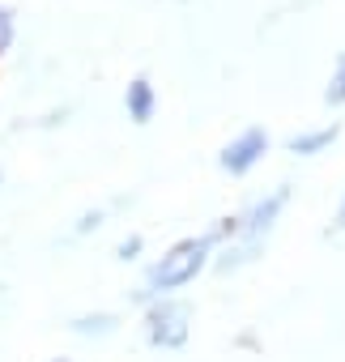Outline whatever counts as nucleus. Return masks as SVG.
I'll return each instance as SVG.
<instances>
[{
    "label": "nucleus",
    "mask_w": 345,
    "mask_h": 362,
    "mask_svg": "<svg viewBox=\"0 0 345 362\" xmlns=\"http://www.w3.org/2000/svg\"><path fill=\"white\" fill-rule=\"evenodd\" d=\"M286 205H290V184H277V188H269L264 197H256V201L239 214V230H235V239H230V243H222V252H218V260H214V264H218L222 273L252 264V260L264 252L269 235L277 230V222H281Z\"/></svg>",
    "instance_id": "f257e3e1"
},
{
    "label": "nucleus",
    "mask_w": 345,
    "mask_h": 362,
    "mask_svg": "<svg viewBox=\"0 0 345 362\" xmlns=\"http://www.w3.org/2000/svg\"><path fill=\"white\" fill-rule=\"evenodd\" d=\"M52 362H69V358H52Z\"/></svg>",
    "instance_id": "ddd939ff"
},
{
    "label": "nucleus",
    "mask_w": 345,
    "mask_h": 362,
    "mask_svg": "<svg viewBox=\"0 0 345 362\" xmlns=\"http://www.w3.org/2000/svg\"><path fill=\"white\" fill-rule=\"evenodd\" d=\"M269 145H273V136H269L260 124H247L243 132H235V136L218 149V166H222L226 175H247V170H256V166L264 162Z\"/></svg>",
    "instance_id": "20e7f679"
},
{
    "label": "nucleus",
    "mask_w": 345,
    "mask_h": 362,
    "mask_svg": "<svg viewBox=\"0 0 345 362\" xmlns=\"http://www.w3.org/2000/svg\"><path fill=\"white\" fill-rule=\"evenodd\" d=\"M332 230L345 235V192H341V201H337V209H332Z\"/></svg>",
    "instance_id": "9b49d317"
},
{
    "label": "nucleus",
    "mask_w": 345,
    "mask_h": 362,
    "mask_svg": "<svg viewBox=\"0 0 345 362\" xmlns=\"http://www.w3.org/2000/svg\"><path fill=\"white\" fill-rule=\"evenodd\" d=\"M337 136H341V119H328V124H315V128L294 132V136L286 141V149H290V153H298V158H315V153L332 149V141H337Z\"/></svg>",
    "instance_id": "39448f33"
},
{
    "label": "nucleus",
    "mask_w": 345,
    "mask_h": 362,
    "mask_svg": "<svg viewBox=\"0 0 345 362\" xmlns=\"http://www.w3.org/2000/svg\"><path fill=\"white\" fill-rule=\"evenodd\" d=\"M324 103H328V107H345V52L332 60L328 86H324Z\"/></svg>",
    "instance_id": "6e6552de"
},
{
    "label": "nucleus",
    "mask_w": 345,
    "mask_h": 362,
    "mask_svg": "<svg viewBox=\"0 0 345 362\" xmlns=\"http://www.w3.org/2000/svg\"><path fill=\"white\" fill-rule=\"evenodd\" d=\"M98 222H103V209H94V214H86V218L77 222V235H86V230H90V226H98Z\"/></svg>",
    "instance_id": "f8f14e48"
},
{
    "label": "nucleus",
    "mask_w": 345,
    "mask_h": 362,
    "mask_svg": "<svg viewBox=\"0 0 345 362\" xmlns=\"http://www.w3.org/2000/svg\"><path fill=\"white\" fill-rule=\"evenodd\" d=\"M124 111H128L132 124H149V119H153V111H158V90H153L149 77H132V81H128V90H124Z\"/></svg>",
    "instance_id": "423d86ee"
},
{
    "label": "nucleus",
    "mask_w": 345,
    "mask_h": 362,
    "mask_svg": "<svg viewBox=\"0 0 345 362\" xmlns=\"http://www.w3.org/2000/svg\"><path fill=\"white\" fill-rule=\"evenodd\" d=\"M192 337V307L184 298H153L145 311V341L153 349H184Z\"/></svg>",
    "instance_id": "7ed1b4c3"
},
{
    "label": "nucleus",
    "mask_w": 345,
    "mask_h": 362,
    "mask_svg": "<svg viewBox=\"0 0 345 362\" xmlns=\"http://www.w3.org/2000/svg\"><path fill=\"white\" fill-rule=\"evenodd\" d=\"M136 252H141V235H132V239H124V243H119V260H132Z\"/></svg>",
    "instance_id": "9d476101"
},
{
    "label": "nucleus",
    "mask_w": 345,
    "mask_h": 362,
    "mask_svg": "<svg viewBox=\"0 0 345 362\" xmlns=\"http://www.w3.org/2000/svg\"><path fill=\"white\" fill-rule=\"evenodd\" d=\"M218 230H205V235H192V239H180V243H170L149 269H145V298H170L175 290H184L188 281H197L214 252H218Z\"/></svg>",
    "instance_id": "f03ea898"
},
{
    "label": "nucleus",
    "mask_w": 345,
    "mask_h": 362,
    "mask_svg": "<svg viewBox=\"0 0 345 362\" xmlns=\"http://www.w3.org/2000/svg\"><path fill=\"white\" fill-rule=\"evenodd\" d=\"M69 328H73L77 337H111V332L119 328V320H115L111 311H94V315H77Z\"/></svg>",
    "instance_id": "0eeeda50"
},
{
    "label": "nucleus",
    "mask_w": 345,
    "mask_h": 362,
    "mask_svg": "<svg viewBox=\"0 0 345 362\" xmlns=\"http://www.w3.org/2000/svg\"><path fill=\"white\" fill-rule=\"evenodd\" d=\"M9 43H13V13L0 9V52H5Z\"/></svg>",
    "instance_id": "1a4fd4ad"
}]
</instances>
